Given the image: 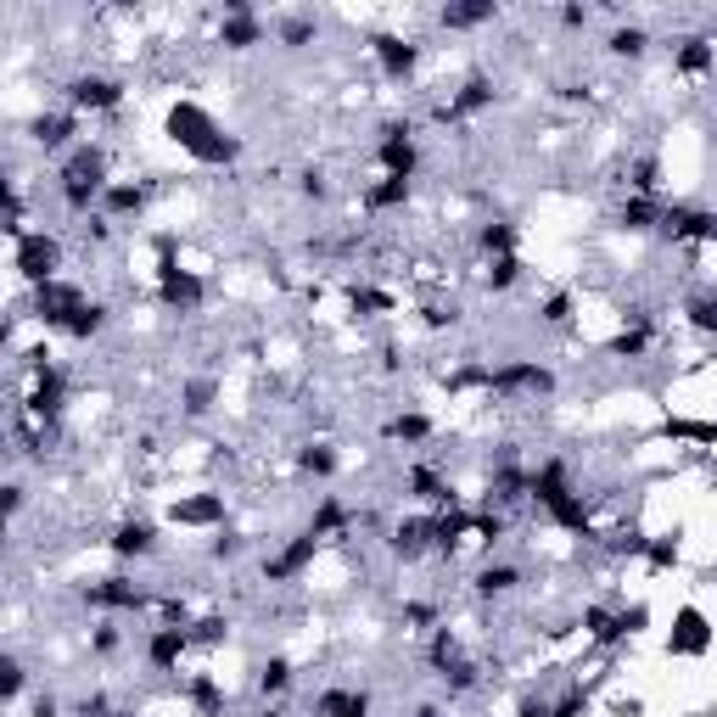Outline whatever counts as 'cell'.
I'll return each mask as SVG.
<instances>
[{"label": "cell", "mask_w": 717, "mask_h": 717, "mask_svg": "<svg viewBox=\"0 0 717 717\" xmlns=\"http://www.w3.org/2000/svg\"><path fill=\"white\" fill-rule=\"evenodd\" d=\"M62 107H73L79 118H107L124 107V79L113 73H73L68 85H62Z\"/></svg>", "instance_id": "6da1fadb"}, {"label": "cell", "mask_w": 717, "mask_h": 717, "mask_svg": "<svg viewBox=\"0 0 717 717\" xmlns=\"http://www.w3.org/2000/svg\"><path fill=\"white\" fill-rule=\"evenodd\" d=\"M17 247V281L23 286H45V281H62V241L45 236V230H29Z\"/></svg>", "instance_id": "7a4b0ae2"}, {"label": "cell", "mask_w": 717, "mask_h": 717, "mask_svg": "<svg viewBox=\"0 0 717 717\" xmlns=\"http://www.w3.org/2000/svg\"><path fill=\"white\" fill-rule=\"evenodd\" d=\"M107 549H113L118 561H146V555L163 549V533H157V521H146V516H124L113 527V538H107Z\"/></svg>", "instance_id": "3957f363"}, {"label": "cell", "mask_w": 717, "mask_h": 717, "mask_svg": "<svg viewBox=\"0 0 717 717\" xmlns=\"http://www.w3.org/2000/svg\"><path fill=\"white\" fill-rule=\"evenodd\" d=\"M521 589V572L516 566H482L477 572V600H505V594Z\"/></svg>", "instance_id": "277c9868"}, {"label": "cell", "mask_w": 717, "mask_h": 717, "mask_svg": "<svg viewBox=\"0 0 717 717\" xmlns=\"http://www.w3.org/2000/svg\"><path fill=\"white\" fill-rule=\"evenodd\" d=\"M437 23H443L449 34L482 29V23H499V6H443V12H437Z\"/></svg>", "instance_id": "5b68a950"}, {"label": "cell", "mask_w": 717, "mask_h": 717, "mask_svg": "<svg viewBox=\"0 0 717 717\" xmlns=\"http://www.w3.org/2000/svg\"><path fill=\"white\" fill-rule=\"evenodd\" d=\"M605 51H611V57H622V62H639V57L650 51V34L639 29V23H622V29H611Z\"/></svg>", "instance_id": "8992f818"}, {"label": "cell", "mask_w": 717, "mask_h": 717, "mask_svg": "<svg viewBox=\"0 0 717 717\" xmlns=\"http://www.w3.org/2000/svg\"><path fill=\"white\" fill-rule=\"evenodd\" d=\"M314 34H320V17H314V12H297V17H281V29H275V40H281L286 51H297V45H309Z\"/></svg>", "instance_id": "52a82bcc"}, {"label": "cell", "mask_w": 717, "mask_h": 717, "mask_svg": "<svg viewBox=\"0 0 717 717\" xmlns=\"http://www.w3.org/2000/svg\"><path fill=\"white\" fill-rule=\"evenodd\" d=\"M292 661L286 656H269L264 667H258V695H286V689H292Z\"/></svg>", "instance_id": "ba28073f"}, {"label": "cell", "mask_w": 717, "mask_h": 717, "mask_svg": "<svg viewBox=\"0 0 717 717\" xmlns=\"http://www.w3.org/2000/svg\"><path fill=\"white\" fill-rule=\"evenodd\" d=\"M297 471H303V477H331V471H337L331 443H303V449H297Z\"/></svg>", "instance_id": "9c48e42d"}, {"label": "cell", "mask_w": 717, "mask_h": 717, "mask_svg": "<svg viewBox=\"0 0 717 717\" xmlns=\"http://www.w3.org/2000/svg\"><path fill=\"white\" fill-rule=\"evenodd\" d=\"M0 673H6V684H0V689H6V712H17V706H23V695H29V667H23V656L12 650Z\"/></svg>", "instance_id": "30bf717a"}, {"label": "cell", "mask_w": 717, "mask_h": 717, "mask_svg": "<svg viewBox=\"0 0 717 717\" xmlns=\"http://www.w3.org/2000/svg\"><path fill=\"white\" fill-rule=\"evenodd\" d=\"M415 717H443V706H421V712H415Z\"/></svg>", "instance_id": "8fae6325"}]
</instances>
